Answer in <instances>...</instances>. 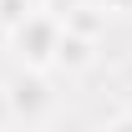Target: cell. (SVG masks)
<instances>
[{"label":"cell","mask_w":132,"mask_h":132,"mask_svg":"<svg viewBox=\"0 0 132 132\" xmlns=\"http://www.w3.org/2000/svg\"><path fill=\"white\" fill-rule=\"evenodd\" d=\"M10 36H15V51L20 61L36 66V71H46L51 61H56V41H61V15H51V10H26V15L10 26Z\"/></svg>","instance_id":"obj_1"},{"label":"cell","mask_w":132,"mask_h":132,"mask_svg":"<svg viewBox=\"0 0 132 132\" xmlns=\"http://www.w3.org/2000/svg\"><path fill=\"white\" fill-rule=\"evenodd\" d=\"M5 102H10V117H26V122H41L46 117V107H51V92H46V81H41V71H26V76H15L10 81V92H5Z\"/></svg>","instance_id":"obj_2"},{"label":"cell","mask_w":132,"mask_h":132,"mask_svg":"<svg viewBox=\"0 0 132 132\" xmlns=\"http://www.w3.org/2000/svg\"><path fill=\"white\" fill-rule=\"evenodd\" d=\"M92 51H97V36H81V31H71V26H61V41H56V66L81 71V66H92Z\"/></svg>","instance_id":"obj_3"},{"label":"cell","mask_w":132,"mask_h":132,"mask_svg":"<svg viewBox=\"0 0 132 132\" xmlns=\"http://www.w3.org/2000/svg\"><path fill=\"white\" fill-rule=\"evenodd\" d=\"M26 10H31V0H0V26H15Z\"/></svg>","instance_id":"obj_4"},{"label":"cell","mask_w":132,"mask_h":132,"mask_svg":"<svg viewBox=\"0 0 132 132\" xmlns=\"http://www.w3.org/2000/svg\"><path fill=\"white\" fill-rule=\"evenodd\" d=\"M107 10H117V15H132V0H107Z\"/></svg>","instance_id":"obj_5"},{"label":"cell","mask_w":132,"mask_h":132,"mask_svg":"<svg viewBox=\"0 0 132 132\" xmlns=\"http://www.w3.org/2000/svg\"><path fill=\"white\" fill-rule=\"evenodd\" d=\"M10 122V102H5V92H0V127Z\"/></svg>","instance_id":"obj_6"}]
</instances>
